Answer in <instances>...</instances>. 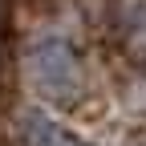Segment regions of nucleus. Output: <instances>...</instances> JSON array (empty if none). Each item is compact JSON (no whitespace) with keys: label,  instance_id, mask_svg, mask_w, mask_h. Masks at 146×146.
<instances>
[{"label":"nucleus","instance_id":"1","mask_svg":"<svg viewBox=\"0 0 146 146\" xmlns=\"http://www.w3.org/2000/svg\"><path fill=\"white\" fill-rule=\"evenodd\" d=\"M36 77L45 89H69L73 85V53L61 41H49L36 49Z\"/></svg>","mask_w":146,"mask_h":146}]
</instances>
